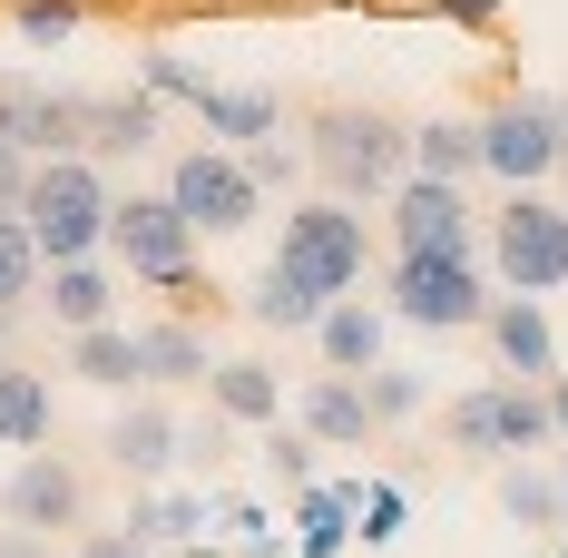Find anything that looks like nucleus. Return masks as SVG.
Here are the masks:
<instances>
[{"label": "nucleus", "instance_id": "33", "mask_svg": "<svg viewBox=\"0 0 568 558\" xmlns=\"http://www.w3.org/2000/svg\"><path fill=\"white\" fill-rule=\"evenodd\" d=\"M353 519H363V529H353L363 549H393L402 539V490L393 480H363V490H353Z\"/></svg>", "mask_w": 568, "mask_h": 558}, {"label": "nucleus", "instance_id": "44", "mask_svg": "<svg viewBox=\"0 0 568 558\" xmlns=\"http://www.w3.org/2000/svg\"><path fill=\"white\" fill-rule=\"evenodd\" d=\"M186 558H216V549H206V539H196V549H186Z\"/></svg>", "mask_w": 568, "mask_h": 558}, {"label": "nucleus", "instance_id": "6", "mask_svg": "<svg viewBox=\"0 0 568 558\" xmlns=\"http://www.w3.org/2000/svg\"><path fill=\"white\" fill-rule=\"evenodd\" d=\"M383 314H393V324H422V334H470V324L490 314L480 255H393Z\"/></svg>", "mask_w": 568, "mask_h": 558}, {"label": "nucleus", "instance_id": "7", "mask_svg": "<svg viewBox=\"0 0 568 558\" xmlns=\"http://www.w3.org/2000/svg\"><path fill=\"white\" fill-rule=\"evenodd\" d=\"M109 255H118L138 284H168L176 304H196V225L168 206V186H158V196H118Z\"/></svg>", "mask_w": 568, "mask_h": 558}, {"label": "nucleus", "instance_id": "22", "mask_svg": "<svg viewBox=\"0 0 568 558\" xmlns=\"http://www.w3.org/2000/svg\"><path fill=\"white\" fill-rule=\"evenodd\" d=\"M148 148H158V99L148 89L89 99V158H148Z\"/></svg>", "mask_w": 568, "mask_h": 558}, {"label": "nucleus", "instance_id": "12", "mask_svg": "<svg viewBox=\"0 0 568 558\" xmlns=\"http://www.w3.org/2000/svg\"><path fill=\"white\" fill-rule=\"evenodd\" d=\"M79 500H89V490H79V470H69L59 450H20V470H10V490H0V519L50 539V529H79Z\"/></svg>", "mask_w": 568, "mask_h": 558}, {"label": "nucleus", "instance_id": "8", "mask_svg": "<svg viewBox=\"0 0 568 558\" xmlns=\"http://www.w3.org/2000/svg\"><path fill=\"white\" fill-rule=\"evenodd\" d=\"M0 138L20 158H89V89H50L30 69H0Z\"/></svg>", "mask_w": 568, "mask_h": 558}, {"label": "nucleus", "instance_id": "39", "mask_svg": "<svg viewBox=\"0 0 568 558\" xmlns=\"http://www.w3.org/2000/svg\"><path fill=\"white\" fill-rule=\"evenodd\" d=\"M0 558H50V539L40 529H0Z\"/></svg>", "mask_w": 568, "mask_h": 558}, {"label": "nucleus", "instance_id": "18", "mask_svg": "<svg viewBox=\"0 0 568 558\" xmlns=\"http://www.w3.org/2000/svg\"><path fill=\"white\" fill-rule=\"evenodd\" d=\"M206 529H216V500L206 490H148V500L128 509V539L138 549H196Z\"/></svg>", "mask_w": 568, "mask_h": 558}, {"label": "nucleus", "instance_id": "35", "mask_svg": "<svg viewBox=\"0 0 568 558\" xmlns=\"http://www.w3.org/2000/svg\"><path fill=\"white\" fill-rule=\"evenodd\" d=\"M226 158L255 176V186H294V176H304V148H294L284 128H275V138H255V148H226Z\"/></svg>", "mask_w": 568, "mask_h": 558}, {"label": "nucleus", "instance_id": "21", "mask_svg": "<svg viewBox=\"0 0 568 558\" xmlns=\"http://www.w3.org/2000/svg\"><path fill=\"white\" fill-rule=\"evenodd\" d=\"M50 432H59L50 373H20V363H0V442H10V450H50Z\"/></svg>", "mask_w": 568, "mask_h": 558}, {"label": "nucleus", "instance_id": "9", "mask_svg": "<svg viewBox=\"0 0 568 558\" xmlns=\"http://www.w3.org/2000/svg\"><path fill=\"white\" fill-rule=\"evenodd\" d=\"M470 128H480V168L500 176L510 196H529V186L559 176V99H500V109L470 118Z\"/></svg>", "mask_w": 568, "mask_h": 558}, {"label": "nucleus", "instance_id": "16", "mask_svg": "<svg viewBox=\"0 0 568 558\" xmlns=\"http://www.w3.org/2000/svg\"><path fill=\"white\" fill-rule=\"evenodd\" d=\"M383 334H393V314H383V304H363V294H343L334 314L314 324V343H324V373H353V383H363V373L383 363Z\"/></svg>", "mask_w": 568, "mask_h": 558}, {"label": "nucleus", "instance_id": "5", "mask_svg": "<svg viewBox=\"0 0 568 558\" xmlns=\"http://www.w3.org/2000/svg\"><path fill=\"white\" fill-rule=\"evenodd\" d=\"M490 275L510 284V294H559L568 284V196H500V216H490Z\"/></svg>", "mask_w": 568, "mask_h": 558}, {"label": "nucleus", "instance_id": "32", "mask_svg": "<svg viewBox=\"0 0 568 558\" xmlns=\"http://www.w3.org/2000/svg\"><path fill=\"white\" fill-rule=\"evenodd\" d=\"M10 20H20V40H30V50H59V40H79V20H89V10H79V0H10Z\"/></svg>", "mask_w": 568, "mask_h": 558}, {"label": "nucleus", "instance_id": "1", "mask_svg": "<svg viewBox=\"0 0 568 558\" xmlns=\"http://www.w3.org/2000/svg\"><path fill=\"white\" fill-rule=\"evenodd\" d=\"M109 216H118V186L99 158H40L30 168V196H20V225L40 245V265H89L109 245Z\"/></svg>", "mask_w": 568, "mask_h": 558}, {"label": "nucleus", "instance_id": "3", "mask_svg": "<svg viewBox=\"0 0 568 558\" xmlns=\"http://www.w3.org/2000/svg\"><path fill=\"white\" fill-rule=\"evenodd\" d=\"M442 432H452V450L500 460V470L529 460V450H559V432H549V392H539V383H510V373H500V383H470L452 412H442Z\"/></svg>", "mask_w": 568, "mask_h": 558}, {"label": "nucleus", "instance_id": "11", "mask_svg": "<svg viewBox=\"0 0 568 558\" xmlns=\"http://www.w3.org/2000/svg\"><path fill=\"white\" fill-rule=\"evenodd\" d=\"M393 245H402V255H470L480 225H470V206H460V186L402 176V186H393Z\"/></svg>", "mask_w": 568, "mask_h": 558}, {"label": "nucleus", "instance_id": "41", "mask_svg": "<svg viewBox=\"0 0 568 558\" xmlns=\"http://www.w3.org/2000/svg\"><path fill=\"white\" fill-rule=\"evenodd\" d=\"M559 176H568V99H559Z\"/></svg>", "mask_w": 568, "mask_h": 558}, {"label": "nucleus", "instance_id": "25", "mask_svg": "<svg viewBox=\"0 0 568 558\" xmlns=\"http://www.w3.org/2000/svg\"><path fill=\"white\" fill-rule=\"evenodd\" d=\"M69 373L99 392H128V383H148V353H138L128 324H99V334H69Z\"/></svg>", "mask_w": 568, "mask_h": 558}, {"label": "nucleus", "instance_id": "24", "mask_svg": "<svg viewBox=\"0 0 568 558\" xmlns=\"http://www.w3.org/2000/svg\"><path fill=\"white\" fill-rule=\"evenodd\" d=\"M245 314H255V324H275V334H314V324L334 314V294H314L304 275H284V265H265V275L245 284Z\"/></svg>", "mask_w": 568, "mask_h": 558}, {"label": "nucleus", "instance_id": "23", "mask_svg": "<svg viewBox=\"0 0 568 558\" xmlns=\"http://www.w3.org/2000/svg\"><path fill=\"white\" fill-rule=\"evenodd\" d=\"M206 402H216V422L275 432V412H284V383L265 373V363H216V373H206Z\"/></svg>", "mask_w": 568, "mask_h": 558}, {"label": "nucleus", "instance_id": "42", "mask_svg": "<svg viewBox=\"0 0 568 558\" xmlns=\"http://www.w3.org/2000/svg\"><path fill=\"white\" fill-rule=\"evenodd\" d=\"M559 539H568V470H559Z\"/></svg>", "mask_w": 568, "mask_h": 558}, {"label": "nucleus", "instance_id": "26", "mask_svg": "<svg viewBox=\"0 0 568 558\" xmlns=\"http://www.w3.org/2000/svg\"><path fill=\"white\" fill-rule=\"evenodd\" d=\"M412 176H432V186L480 176V128H470V118H432V128H412Z\"/></svg>", "mask_w": 568, "mask_h": 558}, {"label": "nucleus", "instance_id": "17", "mask_svg": "<svg viewBox=\"0 0 568 558\" xmlns=\"http://www.w3.org/2000/svg\"><path fill=\"white\" fill-rule=\"evenodd\" d=\"M196 128H206L216 148H255V138H275V128H284V99H275V89H226V79H206Z\"/></svg>", "mask_w": 568, "mask_h": 558}, {"label": "nucleus", "instance_id": "15", "mask_svg": "<svg viewBox=\"0 0 568 558\" xmlns=\"http://www.w3.org/2000/svg\"><path fill=\"white\" fill-rule=\"evenodd\" d=\"M294 422H304L324 450H363V442H373V402H363L353 373H314V383L294 392Z\"/></svg>", "mask_w": 568, "mask_h": 558}, {"label": "nucleus", "instance_id": "36", "mask_svg": "<svg viewBox=\"0 0 568 558\" xmlns=\"http://www.w3.org/2000/svg\"><path fill=\"white\" fill-rule=\"evenodd\" d=\"M30 168H40V158H20V148L0 138V206H20V196H30Z\"/></svg>", "mask_w": 568, "mask_h": 558}, {"label": "nucleus", "instance_id": "37", "mask_svg": "<svg viewBox=\"0 0 568 558\" xmlns=\"http://www.w3.org/2000/svg\"><path fill=\"white\" fill-rule=\"evenodd\" d=\"M432 10H442V20H460V30H490V20H500V0H432Z\"/></svg>", "mask_w": 568, "mask_h": 558}, {"label": "nucleus", "instance_id": "30", "mask_svg": "<svg viewBox=\"0 0 568 558\" xmlns=\"http://www.w3.org/2000/svg\"><path fill=\"white\" fill-rule=\"evenodd\" d=\"M363 402H373V432H383V422H412V412L432 402V383H422L412 363H373V373H363Z\"/></svg>", "mask_w": 568, "mask_h": 558}, {"label": "nucleus", "instance_id": "10", "mask_svg": "<svg viewBox=\"0 0 568 558\" xmlns=\"http://www.w3.org/2000/svg\"><path fill=\"white\" fill-rule=\"evenodd\" d=\"M168 206L196 225V235H245L255 206H265V186L235 168L226 148H186V158L168 168Z\"/></svg>", "mask_w": 568, "mask_h": 558}, {"label": "nucleus", "instance_id": "43", "mask_svg": "<svg viewBox=\"0 0 568 558\" xmlns=\"http://www.w3.org/2000/svg\"><path fill=\"white\" fill-rule=\"evenodd\" d=\"M0 353H10V314H0Z\"/></svg>", "mask_w": 568, "mask_h": 558}, {"label": "nucleus", "instance_id": "38", "mask_svg": "<svg viewBox=\"0 0 568 558\" xmlns=\"http://www.w3.org/2000/svg\"><path fill=\"white\" fill-rule=\"evenodd\" d=\"M79 558H148V549H138L128 529H99V539H89V549H79Z\"/></svg>", "mask_w": 568, "mask_h": 558}, {"label": "nucleus", "instance_id": "28", "mask_svg": "<svg viewBox=\"0 0 568 558\" xmlns=\"http://www.w3.org/2000/svg\"><path fill=\"white\" fill-rule=\"evenodd\" d=\"M500 519H510V529H559V470L510 460V470H500Z\"/></svg>", "mask_w": 568, "mask_h": 558}, {"label": "nucleus", "instance_id": "13", "mask_svg": "<svg viewBox=\"0 0 568 558\" xmlns=\"http://www.w3.org/2000/svg\"><path fill=\"white\" fill-rule=\"evenodd\" d=\"M480 334H490V353H500V373L510 383H559V334H549V314L529 304V294H490V314H480Z\"/></svg>", "mask_w": 568, "mask_h": 558}, {"label": "nucleus", "instance_id": "34", "mask_svg": "<svg viewBox=\"0 0 568 558\" xmlns=\"http://www.w3.org/2000/svg\"><path fill=\"white\" fill-rule=\"evenodd\" d=\"M255 460H265V470H275L284 490H314V432H304V422H294V432H265V450H255Z\"/></svg>", "mask_w": 568, "mask_h": 558}, {"label": "nucleus", "instance_id": "31", "mask_svg": "<svg viewBox=\"0 0 568 558\" xmlns=\"http://www.w3.org/2000/svg\"><path fill=\"white\" fill-rule=\"evenodd\" d=\"M138 89H148L158 109H168V99H176V109H196V99H206V69H186L176 50H148V59H138Z\"/></svg>", "mask_w": 568, "mask_h": 558}, {"label": "nucleus", "instance_id": "4", "mask_svg": "<svg viewBox=\"0 0 568 558\" xmlns=\"http://www.w3.org/2000/svg\"><path fill=\"white\" fill-rule=\"evenodd\" d=\"M284 275H304L314 294H353L363 265H373V235H363V206H343V196H304V206H284V245H275Z\"/></svg>", "mask_w": 568, "mask_h": 558}, {"label": "nucleus", "instance_id": "29", "mask_svg": "<svg viewBox=\"0 0 568 558\" xmlns=\"http://www.w3.org/2000/svg\"><path fill=\"white\" fill-rule=\"evenodd\" d=\"M40 245H30V225H20V206H0V314H20L30 294H40Z\"/></svg>", "mask_w": 568, "mask_h": 558}, {"label": "nucleus", "instance_id": "40", "mask_svg": "<svg viewBox=\"0 0 568 558\" xmlns=\"http://www.w3.org/2000/svg\"><path fill=\"white\" fill-rule=\"evenodd\" d=\"M549 432H559V442H568V373H559V383H549Z\"/></svg>", "mask_w": 568, "mask_h": 558}, {"label": "nucleus", "instance_id": "14", "mask_svg": "<svg viewBox=\"0 0 568 558\" xmlns=\"http://www.w3.org/2000/svg\"><path fill=\"white\" fill-rule=\"evenodd\" d=\"M109 460L128 470V480H148V490H158L176 460H186V422L158 412V402H128V412L109 422Z\"/></svg>", "mask_w": 568, "mask_h": 558}, {"label": "nucleus", "instance_id": "2", "mask_svg": "<svg viewBox=\"0 0 568 558\" xmlns=\"http://www.w3.org/2000/svg\"><path fill=\"white\" fill-rule=\"evenodd\" d=\"M304 168L324 176L343 206L353 196H393L402 176H412V128L383 118V109H324L314 138H304Z\"/></svg>", "mask_w": 568, "mask_h": 558}, {"label": "nucleus", "instance_id": "20", "mask_svg": "<svg viewBox=\"0 0 568 558\" xmlns=\"http://www.w3.org/2000/svg\"><path fill=\"white\" fill-rule=\"evenodd\" d=\"M353 549V480L294 490V558H343Z\"/></svg>", "mask_w": 568, "mask_h": 558}, {"label": "nucleus", "instance_id": "19", "mask_svg": "<svg viewBox=\"0 0 568 558\" xmlns=\"http://www.w3.org/2000/svg\"><path fill=\"white\" fill-rule=\"evenodd\" d=\"M50 324H69V334H99V324H118V275L89 255V265H50Z\"/></svg>", "mask_w": 568, "mask_h": 558}, {"label": "nucleus", "instance_id": "27", "mask_svg": "<svg viewBox=\"0 0 568 558\" xmlns=\"http://www.w3.org/2000/svg\"><path fill=\"white\" fill-rule=\"evenodd\" d=\"M138 353H148V383H206V373H216V353H206L196 324H148Z\"/></svg>", "mask_w": 568, "mask_h": 558}]
</instances>
